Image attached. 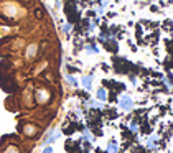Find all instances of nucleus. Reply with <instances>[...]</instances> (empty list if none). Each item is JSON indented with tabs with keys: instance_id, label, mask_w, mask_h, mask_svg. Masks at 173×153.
<instances>
[{
	"instance_id": "f257e3e1",
	"label": "nucleus",
	"mask_w": 173,
	"mask_h": 153,
	"mask_svg": "<svg viewBox=\"0 0 173 153\" xmlns=\"http://www.w3.org/2000/svg\"><path fill=\"white\" fill-rule=\"evenodd\" d=\"M119 104H120V107L124 109V110H130L132 106H134V102H132V99L129 97V96H122L119 100Z\"/></svg>"
},
{
	"instance_id": "39448f33",
	"label": "nucleus",
	"mask_w": 173,
	"mask_h": 153,
	"mask_svg": "<svg viewBox=\"0 0 173 153\" xmlns=\"http://www.w3.org/2000/svg\"><path fill=\"white\" fill-rule=\"evenodd\" d=\"M97 99H99V100H106V99H107V92H106V89H102V87H101V89L97 91Z\"/></svg>"
},
{
	"instance_id": "9b49d317",
	"label": "nucleus",
	"mask_w": 173,
	"mask_h": 153,
	"mask_svg": "<svg viewBox=\"0 0 173 153\" xmlns=\"http://www.w3.org/2000/svg\"><path fill=\"white\" fill-rule=\"evenodd\" d=\"M148 148H152V150H155V138L152 137L150 140H148Z\"/></svg>"
},
{
	"instance_id": "ddd939ff",
	"label": "nucleus",
	"mask_w": 173,
	"mask_h": 153,
	"mask_svg": "<svg viewBox=\"0 0 173 153\" xmlns=\"http://www.w3.org/2000/svg\"><path fill=\"white\" fill-rule=\"evenodd\" d=\"M43 153H53V148H51V147H46L45 150H43Z\"/></svg>"
},
{
	"instance_id": "f8f14e48",
	"label": "nucleus",
	"mask_w": 173,
	"mask_h": 153,
	"mask_svg": "<svg viewBox=\"0 0 173 153\" xmlns=\"http://www.w3.org/2000/svg\"><path fill=\"white\" fill-rule=\"evenodd\" d=\"M63 30H64V31H66V33H68V31L71 30V25H69V23H66V25L63 26Z\"/></svg>"
},
{
	"instance_id": "f03ea898",
	"label": "nucleus",
	"mask_w": 173,
	"mask_h": 153,
	"mask_svg": "<svg viewBox=\"0 0 173 153\" xmlns=\"http://www.w3.org/2000/svg\"><path fill=\"white\" fill-rule=\"evenodd\" d=\"M81 82H83V87L86 91H91L92 89V76H84Z\"/></svg>"
},
{
	"instance_id": "0eeeda50",
	"label": "nucleus",
	"mask_w": 173,
	"mask_h": 153,
	"mask_svg": "<svg viewBox=\"0 0 173 153\" xmlns=\"http://www.w3.org/2000/svg\"><path fill=\"white\" fill-rule=\"evenodd\" d=\"M59 137H61V134H55L53 137H50V138H48V140H46V143H48V145H51V143H55V142H56V140H58V138H59Z\"/></svg>"
},
{
	"instance_id": "20e7f679",
	"label": "nucleus",
	"mask_w": 173,
	"mask_h": 153,
	"mask_svg": "<svg viewBox=\"0 0 173 153\" xmlns=\"http://www.w3.org/2000/svg\"><path fill=\"white\" fill-rule=\"evenodd\" d=\"M37 94H40V97L37 96V99H38V102H41V104H43V102H46V100L50 99V96H48V92H46V91H38Z\"/></svg>"
},
{
	"instance_id": "7ed1b4c3",
	"label": "nucleus",
	"mask_w": 173,
	"mask_h": 153,
	"mask_svg": "<svg viewBox=\"0 0 173 153\" xmlns=\"http://www.w3.org/2000/svg\"><path fill=\"white\" fill-rule=\"evenodd\" d=\"M37 50H38V45H35V43H33V45H30V46H28V50H26V56L31 59L35 56V53H37Z\"/></svg>"
},
{
	"instance_id": "9d476101",
	"label": "nucleus",
	"mask_w": 173,
	"mask_h": 153,
	"mask_svg": "<svg viewBox=\"0 0 173 153\" xmlns=\"http://www.w3.org/2000/svg\"><path fill=\"white\" fill-rule=\"evenodd\" d=\"M25 132H26V134H28V137H33V134H35V127H26L25 128Z\"/></svg>"
},
{
	"instance_id": "4468645a",
	"label": "nucleus",
	"mask_w": 173,
	"mask_h": 153,
	"mask_svg": "<svg viewBox=\"0 0 173 153\" xmlns=\"http://www.w3.org/2000/svg\"><path fill=\"white\" fill-rule=\"evenodd\" d=\"M130 128H132V130H134V132L137 130V125H135V123H134V122H132V123H130Z\"/></svg>"
},
{
	"instance_id": "1a4fd4ad",
	"label": "nucleus",
	"mask_w": 173,
	"mask_h": 153,
	"mask_svg": "<svg viewBox=\"0 0 173 153\" xmlns=\"http://www.w3.org/2000/svg\"><path fill=\"white\" fill-rule=\"evenodd\" d=\"M3 153H20V151H18V148H17V147H9Z\"/></svg>"
},
{
	"instance_id": "423d86ee",
	"label": "nucleus",
	"mask_w": 173,
	"mask_h": 153,
	"mask_svg": "<svg viewBox=\"0 0 173 153\" xmlns=\"http://www.w3.org/2000/svg\"><path fill=\"white\" fill-rule=\"evenodd\" d=\"M107 153H117V145H115V142L109 143V147H107Z\"/></svg>"
},
{
	"instance_id": "2eb2a0df",
	"label": "nucleus",
	"mask_w": 173,
	"mask_h": 153,
	"mask_svg": "<svg viewBox=\"0 0 173 153\" xmlns=\"http://www.w3.org/2000/svg\"><path fill=\"white\" fill-rule=\"evenodd\" d=\"M91 106H92V107H99V104L94 102V100H91Z\"/></svg>"
},
{
	"instance_id": "6e6552de",
	"label": "nucleus",
	"mask_w": 173,
	"mask_h": 153,
	"mask_svg": "<svg viewBox=\"0 0 173 153\" xmlns=\"http://www.w3.org/2000/svg\"><path fill=\"white\" fill-rule=\"evenodd\" d=\"M66 81L71 84V86H78V81H76V79L73 78V76H66Z\"/></svg>"
}]
</instances>
